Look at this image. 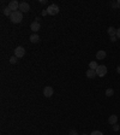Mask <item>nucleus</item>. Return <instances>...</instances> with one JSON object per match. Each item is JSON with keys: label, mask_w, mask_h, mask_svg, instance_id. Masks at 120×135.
<instances>
[{"label": "nucleus", "mask_w": 120, "mask_h": 135, "mask_svg": "<svg viewBox=\"0 0 120 135\" xmlns=\"http://www.w3.org/2000/svg\"><path fill=\"white\" fill-rule=\"evenodd\" d=\"M112 6H113L114 9H118V7H119L120 5H119V4H118V2H113V4H112Z\"/></svg>", "instance_id": "aec40b11"}, {"label": "nucleus", "mask_w": 120, "mask_h": 135, "mask_svg": "<svg viewBox=\"0 0 120 135\" xmlns=\"http://www.w3.org/2000/svg\"><path fill=\"white\" fill-rule=\"evenodd\" d=\"M107 31H108V34L111 35V37H112V36H115V35H117V29H115L114 27H109Z\"/></svg>", "instance_id": "ddd939ff"}, {"label": "nucleus", "mask_w": 120, "mask_h": 135, "mask_svg": "<svg viewBox=\"0 0 120 135\" xmlns=\"http://www.w3.org/2000/svg\"><path fill=\"white\" fill-rule=\"evenodd\" d=\"M53 93H54V89L52 88V87H45V89H43V95L46 97V98H51L52 95H53Z\"/></svg>", "instance_id": "0eeeda50"}, {"label": "nucleus", "mask_w": 120, "mask_h": 135, "mask_svg": "<svg viewBox=\"0 0 120 135\" xmlns=\"http://www.w3.org/2000/svg\"><path fill=\"white\" fill-rule=\"evenodd\" d=\"M24 54H25V48L22 47V46H18V47L15 50V55H16L17 58H22Z\"/></svg>", "instance_id": "39448f33"}, {"label": "nucleus", "mask_w": 120, "mask_h": 135, "mask_svg": "<svg viewBox=\"0 0 120 135\" xmlns=\"http://www.w3.org/2000/svg\"><path fill=\"white\" fill-rule=\"evenodd\" d=\"M17 59H18V58H17L16 55H15V57H11V58H10V63H11V64H16V63H17Z\"/></svg>", "instance_id": "f3484780"}, {"label": "nucleus", "mask_w": 120, "mask_h": 135, "mask_svg": "<svg viewBox=\"0 0 120 135\" xmlns=\"http://www.w3.org/2000/svg\"><path fill=\"white\" fill-rule=\"evenodd\" d=\"M18 10L20 12H28L29 10H30V5H29L28 2H25V1H22V2H19Z\"/></svg>", "instance_id": "423d86ee"}, {"label": "nucleus", "mask_w": 120, "mask_h": 135, "mask_svg": "<svg viewBox=\"0 0 120 135\" xmlns=\"http://www.w3.org/2000/svg\"><path fill=\"white\" fill-rule=\"evenodd\" d=\"M30 39V41L33 42V44H36V42H38L40 41V36L37 35V34H33V35L29 37Z\"/></svg>", "instance_id": "9b49d317"}, {"label": "nucleus", "mask_w": 120, "mask_h": 135, "mask_svg": "<svg viewBox=\"0 0 120 135\" xmlns=\"http://www.w3.org/2000/svg\"><path fill=\"white\" fill-rule=\"evenodd\" d=\"M114 94V90L112 89V88H108V89L106 90V97H112Z\"/></svg>", "instance_id": "2eb2a0df"}, {"label": "nucleus", "mask_w": 120, "mask_h": 135, "mask_svg": "<svg viewBox=\"0 0 120 135\" xmlns=\"http://www.w3.org/2000/svg\"><path fill=\"white\" fill-rule=\"evenodd\" d=\"M83 135H86V134H83Z\"/></svg>", "instance_id": "bb28decb"}, {"label": "nucleus", "mask_w": 120, "mask_h": 135, "mask_svg": "<svg viewBox=\"0 0 120 135\" xmlns=\"http://www.w3.org/2000/svg\"><path fill=\"white\" fill-rule=\"evenodd\" d=\"M42 15H43V16H46V15H48V12H47V11H43V12H42Z\"/></svg>", "instance_id": "b1692460"}, {"label": "nucleus", "mask_w": 120, "mask_h": 135, "mask_svg": "<svg viewBox=\"0 0 120 135\" xmlns=\"http://www.w3.org/2000/svg\"><path fill=\"white\" fill-rule=\"evenodd\" d=\"M117 37H118V39H120V28H118V29H117Z\"/></svg>", "instance_id": "412c9836"}, {"label": "nucleus", "mask_w": 120, "mask_h": 135, "mask_svg": "<svg viewBox=\"0 0 120 135\" xmlns=\"http://www.w3.org/2000/svg\"><path fill=\"white\" fill-rule=\"evenodd\" d=\"M70 135H78V134H77L76 130H71V132H70Z\"/></svg>", "instance_id": "4be33fe9"}, {"label": "nucleus", "mask_w": 120, "mask_h": 135, "mask_svg": "<svg viewBox=\"0 0 120 135\" xmlns=\"http://www.w3.org/2000/svg\"><path fill=\"white\" fill-rule=\"evenodd\" d=\"M90 135H103V134H102L101 132H99V130H94Z\"/></svg>", "instance_id": "a211bd4d"}, {"label": "nucleus", "mask_w": 120, "mask_h": 135, "mask_svg": "<svg viewBox=\"0 0 120 135\" xmlns=\"http://www.w3.org/2000/svg\"><path fill=\"white\" fill-rule=\"evenodd\" d=\"M111 41H112V42L117 41V36H112V37H111Z\"/></svg>", "instance_id": "5701e85b"}, {"label": "nucleus", "mask_w": 120, "mask_h": 135, "mask_svg": "<svg viewBox=\"0 0 120 135\" xmlns=\"http://www.w3.org/2000/svg\"><path fill=\"white\" fill-rule=\"evenodd\" d=\"M108 122L111 123L112 126H113V124H117V122H118V116H117V115H112V116H109Z\"/></svg>", "instance_id": "1a4fd4ad"}, {"label": "nucleus", "mask_w": 120, "mask_h": 135, "mask_svg": "<svg viewBox=\"0 0 120 135\" xmlns=\"http://www.w3.org/2000/svg\"><path fill=\"white\" fill-rule=\"evenodd\" d=\"M89 68H90V69H92V70H96V69L99 68V64L96 63V62H94V60H92V62H90V64H89Z\"/></svg>", "instance_id": "4468645a"}, {"label": "nucleus", "mask_w": 120, "mask_h": 135, "mask_svg": "<svg viewBox=\"0 0 120 135\" xmlns=\"http://www.w3.org/2000/svg\"><path fill=\"white\" fill-rule=\"evenodd\" d=\"M106 55H107L106 51H99V52L96 53V58H97V59H104Z\"/></svg>", "instance_id": "9d476101"}, {"label": "nucleus", "mask_w": 120, "mask_h": 135, "mask_svg": "<svg viewBox=\"0 0 120 135\" xmlns=\"http://www.w3.org/2000/svg\"><path fill=\"white\" fill-rule=\"evenodd\" d=\"M119 129H120V128H119L118 124H113V130H114V132H118Z\"/></svg>", "instance_id": "6ab92c4d"}, {"label": "nucleus", "mask_w": 120, "mask_h": 135, "mask_svg": "<svg viewBox=\"0 0 120 135\" xmlns=\"http://www.w3.org/2000/svg\"><path fill=\"white\" fill-rule=\"evenodd\" d=\"M47 12H48V15H51V16H55L56 13H59V6L55 5V4H52V5L48 6Z\"/></svg>", "instance_id": "f03ea898"}, {"label": "nucleus", "mask_w": 120, "mask_h": 135, "mask_svg": "<svg viewBox=\"0 0 120 135\" xmlns=\"http://www.w3.org/2000/svg\"><path fill=\"white\" fill-rule=\"evenodd\" d=\"M95 76H96V70L89 69V70L86 71V77H89V79H92V77H95Z\"/></svg>", "instance_id": "f8f14e48"}, {"label": "nucleus", "mask_w": 120, "mask_h": 135, "mask_svg": "<svg viewBox=\"0 0 120 135\" xmlns=\"http://www.w3.org/2000/svg\"><path fill=\"white\" fill-rule=\"evenodd\" d=\"M40 28H41V24H40L38 21H34V22L30 24V29H31L34 33H37V31L40 30Z\"/></svg>", "instance_id": "6e6552de"}, {"label": "nucleus", "mask_w": 120, "mask_h": 135, "mask_svg": "<svg viewBox=\"0 0 120 135\" xmlns=\"http://www.w3.org/2000/svg\"><path fill=\"white\" fill-rule=\"evenodd\" d=\"M11 13H12V11H11V10L9 9V7H6V9H4V15H5V16H11Z\"/></svg>", "instance_id": "dca6fc26"}, {"label": "nucleus", "mask_w": 120, "mask_h": 135, "mask_svg": "<svg viewBox=\"0 0 120 135\" xmlns=\"http://www.w3.org/2000/svg\"><path fill=\"white\" fill-rule=\"evenodd\" d=\"M106 74H107V66H104V65H99V68L96 69V75L100 76V77H103Z\"/></svg>", "instance_id": "20e7f679"}, {"label": "nucleus", "mask_w": 120, "mask_h": 135, "mask_svg": "<svg viewBox=\"0 0 120 135\" xmlns=\"http://www.w3.org/2000/svg\"><path fill=\"white\" fill-rule=\"evenodd\" d=\"M117 71H118V74H120V66H118V68H117Z\"/></svg>", "instance_id": "393cba45"}, {"label": "nucleus", "mask_w": 120, "mask_h": 135, "mask_svg": "<svg viewBox=\"0 0 120 135\" xmlns=\"http://www.w3.org/2000/svg\"><path fill=\"white\" fill-rule=\"evenodd\" d=\"M7 7H9L12 12H15V11H18L17 9H19V2L17 0H11L9 2V5H7Z\"/></svg>", "instance_id": "7ed1b4c3"}, {"label": "nucleus", "mask_w": 120, "mask_h": 135, "mask_svg": "<svg viewBox=\"0 0 120 135\" xmlns=\"http://www.w3.org/2000/svg\"><path fill=\"white\" fill-rule=\"evenodd\" d=\"M10 19H11V22L12 23H20L22 22V19H23V12H20V11H15V12H12L11 13V16H10Z\"/></svg>", "instance_id": "f257e3e1"}, {"label": "nucleus", "mask_w": 120, "mask_h": 135, "mask_svg": "<svg viewBox=\"0 0 120 135\" xmlns=\"http://www.w3.org/2000/svg\"><path fill=\"white\" fill-rule=\"evenodd\" d=\"M118 4H119V5H120V0H119V1H118Z\"/></svg>", "instance_id": "a878e982"}]
</instances>
